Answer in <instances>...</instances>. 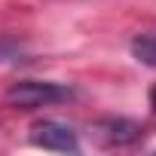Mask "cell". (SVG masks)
I'll return each mask as SVG.
<instances>
[{"label":"cell","mask_w":156,"mask_h":156,"mask_svg":"<svg viewBox=\"0 0 156 156\" xmlns=\"http://www.w3.org/2000/svg\"><path fill=\"white\" fill-rule=\"evenodd\" d=\"M92 135L104 147H129V144L144 138V129L135 119H126V116H104V119L92 122Z\"/></svg>","instance_id":"obj_2"},{"label":"cell","mask_w":156,"mask_h":156,"mask_svg":"<svg viewBox=\"0 0 156 156\" xmlns=\"http://www.w3.org/2000/svg\"><path fill=\"white\" fill-rule=\"evenodd\" d=\"M19 52H22V49H19V43H16V40L0 37V61H12Z\"/></svg>","instance_id":"obj_5"},{"label":"cell","mask_w":156,"mask_h":156,"mask_svg":"<svg viewBox=\"0 0 156 156\" xmlns=\"http://www.w3.org/2000/svg\"><path fill=\"white\" fill-rule=\"evenodd\" d=\"M73 98V92L61 83H49V80H19L6 89V101L12 107L22 110H34V107H49V104H61Z\"/></svg>","instance_id":"obj_1"},{"label":"cell","mask_w":156,"mask_h":156,"mask_svg":"<svg viewBox=\"0 0 156 156\" xmlns=\"http://www.w3.org/2000/svg\"><path fill=\"white\" fill-rule=\"evenodd\" d=\"M132 55L141 61V64H150L156 67V34H141L132 40Z\"/></svg>","instance_id":"obj_4"},{"label":"cell","mask_w":156,"mask_h":156,"mask_svg":"<svg viewBox=\"0 0 156 156\" xmlns=\"http://www.w3.org/2000/svg\"><path fill=\"white\" fill-rule=\"evenodd\" d=\"M31 141L43 150H55V153H80V141H76V135L55 122V119H40L31 126Z\"/></svg>","instance_id":"obj_3"},{"label":"cell","mask_w":156,"mask_h":156,"mask_svg":"<svg viewBox=\"0 0 156 156\" xmlns=\"http://www.w3.org/2000/svg\"><path fill=\"white\" fill-rule=\"evenodd\" d=\"M150 104H153V110H156V86L150 89Z\"/></svg>","instance_id":"obj_6"}]
</instances>
